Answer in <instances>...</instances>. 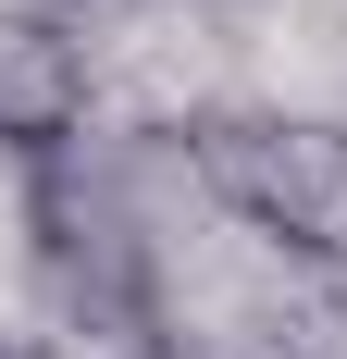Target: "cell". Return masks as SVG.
Returning <instances> with one entry per match:
<instances>
[{"instance_id":"2","label":"cell","mask_w":347,"mask_h":359,"mask_svg":"<svg viewBox=\"0 0 347 359\" xmlns=\"http://www.w3.org/2000/svg\"><path fill=\"white\" fill-rule=\"evenodd\" d=\"M162 161L199 186V211L285 260V273H347V124L335 111H273V100H211L149 124Z\"/></svg>"},{"instance_id":"3","label":"cell","mask_w":347,"mask_h":359,"mask_svg":"<svg viewBox=\"0 0 347 359\" xmlns=\"http://www.w3.org/2000/svg\"><path fill=\"white\" fill-rule=\"evenodd\" d=\"M87 111H100V62L63 13H0V161L13 186L87 161Z\"/></svg>"},{"instance_id":"1","label":"cell","mask_w":347,"mask_h":359,"mask_svg":"<svg viewBox=\"0 0 347 359\" xmlns=\"http://www.w3.org/2000/svg\"><path fill=\"white\" fill-rule=\"evenodd\" d=\"M13 223H25V273L63 334H87L112 359H186V285H174V248L124 161L87 149L63 174H25Z\"/></svg>"},{"instance_id":"4","label":"cell","mask_w":347,"mask_h":359,"mask_svg":"<svg viewBox=\"0 0 347 359\" xmlns=\"http://www.w3.org/2000/svg\"><path fill=\"white\" fill-rule=\"evenodd\" d=\"M0 359H37V347H25V334H0Z\"/></svg>"}]
</instances>
